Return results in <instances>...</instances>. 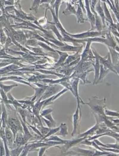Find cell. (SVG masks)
Here are the masks:
<instances>
[{
	"mask_svg": "<svg viewBox=\"0 0 119 156\" xmlns=\"http://www.w3.org/2000/svg\"><path fill=\"white\" fill-rule=\"evenodd\" d=\"M106 32H102V31H88L83 33L77 34H70L69 33L67 34L69 36H71L72 38L78 39H83L85 38H95L97 36H103V35L106 34Z\"/></svg>",
	"mask_w": 119,
	"mask_h": 156,
	"instance_id": "cell-1",
	"label": "cell"
},
{
	"mask_svg": "<svg viewBox=\"0 0 119 156\" xmlns=\"http://www.w3.org/2000/svg\"><path fill=\"white\" fill-rule=\"evenodd\" d=\"M47 7L48 10H50L51 13H52V16L53 17V24L55 25V26L57 27L58 30L61 31V33H64L67 34L68 32H67L65 29H64V28L63 27L62 25V24L60 22L59 20L58 17L55 15L54 9L52 8V7H50L49 5L47 6Z\"/></svg>",
	"mask_w": 119,
	"mask_h": 156,
	"instance_id": "cell-2",
	"label": "cell"
},
{
	"mask_svg": "<svg viewBox=\"0 0 119 156\" xmlns=\"http://www.w3.org/2000/svg\"><path fill=\"white\" fill-rule=\"evenodd\" d=\"M85 9H86L87 13V18L88 20L90 22L91 25V29L89 31H92L94 30L95 28V17L94 14L92 13L90 9L89 6V1L88 0H85Z\"/></svg>",
	"mask_w": 119,
	"mask_h": 156,
	"instance_id": "cell-3",
	"label": "cell"
},
{
	"mask_svg": "<svg viewBox=\"0 0 119 156\" xmlns=\"http://www.w3.org/2000/svg\"><path fill=\"white\" fill-rule=\"evenodd\" d=\"M4 129L6 138L7 141V146H8L10 147V148H12L13 143L14 142V136H13V133L7 126H6Z\"/></svg>",
	"mask_w": 119,
	"mask_h": 156,
	"instance_id": "cell-4",
	"label": "cell"
},
{
	"mask_svg": "<svg viewBox=\"0 0 119 156\" xmlns=\"http://www.w3.org/2000/svg\"><path fill=\"white\" fill-rule=\"evenodd\" d=\"M93 53L95 54V56L96 58V62L95 64H92L95 67V79L94 80V84H95L97 81L98 80V78H99V75H100V62H99V58L98 57V53L96 52V51H93Z\"/></svg>",
	"mask_w": 119,
	"mask_h": 156,
	"instance_id": "cell-5",
	"label": "cell"
},
{
	"mask_svg": "<svg viewBox=\"0 0 119 156\" xmlns=\"http://www.w3.org/2000/svg\"><path fill=\"white\" fill-rule=\"evenodd\" d=\"M97 4L95 5V10L96 11V12L98 13L100 17L101 18V20L103 23V27H105V15H104V11L103 9L101 8V4H100V1L99 0V1L96 3Z\"/></svg>",
	"mask_w": 119,
	"mask_h": 156,
	"instance_id": "cell-6",
	"label": "cell"
},
{
	"mask_svg": "<svg viewBox=\"0 0 119 156\" xmlns=\"http://www.w3.org/2000/svg\"><path fill=\"white\" fill-rule=\"evenodd\" d=\"M76 9L73 6V4H72L71 2H67V8L64 10L63 11L62 13L65 15L68 16L71 15H76Z\"/></svg>",
	"mask_w": 119,
	"mask_h": 156,
	"instance_id": "cell-7",
	"label": "cell"
},
{
	"mask_svg": "<svg viewBox=\"0 0 119 156\" xmlns=\"http://www.w3.org/2000/svg\"><path fill=\"white\" fill-rule=\"evenodd\" d=\"M1 107H2V114L1 116V120L2 122V127L5 128L7 123V115L5 104L2 102H1Z\"/></svg>",
	"mask_w": 119,
	"mask_h": 156,
	"instance_id": "cell-8",
	"label": "cell"
},
{
	"mask_svg": "<svg viewBox=\"0 0 119 156\" xmlns=\"http://www.w3.org/2000/svg\"><path fill=\"white\" fill-rule=\"evenodd\" d=\"M60 50L64 51H77L82 48V46L79 47V46H70L67 44H65V45L62 47H58Z\"/></svg>",
	"mask_w": 119,
	"mask_h": 156,
	"instance_id": "cell-9",
	"label": "cell"
},
{
	"mask_svg": "<svg viewBox=\"0 0 119 156\" xmlns=\"http://www.w3.org/2000/svg\"><path fill=\"white\" fill-rule=\"evenodd\" d=\"M48 89L47 90L46 93H45L44 95L43 96V99H46L47 98L49 97L51 95L57 93L60 88L57 86H52V87H48Z\"/></svg>",
	"mask_w": 119,
	"mask_h": 156,
	"instance_id": "cell-10",
	"label": "cell"
},
{
	"mask_svg": "<svg viewBox=\"0 0 119 156\" xmlns=\"http://www.w3.org/2000/svg\"><path fill=\"white\" fill-rule=\"evenodd\" d=\"M77 10L76 11V15L77 18L78 23L82 24V23H84V21L85 20L84 18V16H83V13L82 12L83 11L78 4L77 5Z\"/></svg>",
	"mask_w": 119,
	"mask_h": 156,
	"instance_id": "cell-11",
	"label": "cell"
},
{
	"mask_svg": "<svg viewBox=\"0 0 119 156\" xmlns=\"http://www.w3.org/2000/svg\"><path fill=\"white\" fill-rule=\"evenodd\" d=\"M23 142H24V136L22 135L21 131H18L16 133L14 143L16 144L17 146L19 147L23 146Z\"/></svg>",
	"mask_w": 119,
	"mask_h": 156,
	"instance_id": "cell-12",
	"label": "cell"
},
{
	"mask_svg": "<svg viewBox=\"0 0 119 156\" xmlns=\"http://www.w3.org/2000/svg\"><path fill=\"white\" fill-rule=\"evenodd\" d=\"M41 99H42V98L39 100L38 102L35 105L34 108H33V113L38 117L40 123H41V121H40V118L39 116V114L40 110L42 108V106L43 105L44 103L45 102V101L40 102V101Z\"/></svg>",
	"mask_w": 119,
	"mask_h": 156,
	"instance_id": "cell-13",
	"label": "cell"
},
{
	"mask_svg": "<svg viewBox=\"0 0 119 156\" xmlns=\"http://www.w3.org/2000/svg\"><path fill=\"white\" fill-rule=\"evenodd\" d=\"M81 49L77 51L76 53L73 55L68 56V57H67L68 58H67V60H66L65 63H63V64L62 65H68L70 63H71L72 62L75 60V59H76L78 58H79V53L80 52V51L81 50Z\"/></svg>",
	"mask_w": 119,
	"mask_h": 156,
	"instance_id": "cell-14",
	"label": "cell"
},
{
	"mask_svg": "<svg viewBox=\"0 0 119 156\" xmlns=\"http://www.w3.org/2000/svg\"><path fill=\"white\" fill-rule=\"evenodd\" d=\"M100 68H101V71H101V74H100V75H99L100 77H99L98 80L97 81L96 83H97V82H101L104 77L109 72V69H108L107 70H105L102 65H100Z\"/></svg>",
	"mask_w": 119,
	"mask_h": 156,
	"instance_id": "cell-15",
	"label": "cell"
},
{
	"mask_svg": "<svg viewBox=\"0 0 119 156\" xmlns=\"http://www.w3.org/2000/svg\"><path fill=\"white\" fill-rule=\"evenodd\" d=\"M56 51L59 53L60 55V58L59 60H58L57 63L55 64V65H59L63 64V63L65 61L67 57H68V55L67 53H63V52H61V51H59L56 50Z\"/></svg>",
	"mask_w": 119,
	"mask_h": 156,
	"instance_id": "cell-16",
	"label": "cell"
},
{
	"mask_svg": "<svg viewBox=\"0 0 119 156\" xmlns=\"http://www.w3.org/2000/svg\"><path fill=\"white\" fill-rule=\"evenodd\" d=\"M17 86H18V85L17 84L12 85H9V86L5 85L3 84L1 82H0V88L2 89L5 94H7L11 90H12L13 88L17 87Z\"/></svg>",
	"mask_w": 119,
	"mask_h": 156,
	"instance_id": "cell-17",
	"label": "cell"
},
{
	"mask_svg": "<svg viewBox=\"0 0 119 156\" xmlns=\"http://www.w3.org/2000/svg\"><path fill=\"white\" fill-rule=\"evenodd\" d=\"M7 36L3 28H0V43L1 45H4Z\"/></svg>",
	"mask_w": 119,
	"mask_h": 156,
	"instance_id": "cell-18",
	"label": "cell"
},
{
	"mask_svg": "<svg viewBox=\"0 0 119 156\" xmlns=\"http://www.w3.org/2000/svg\"><path fill=\"white\" fill-rule=\"evenodd\" d=\"M62 1L63 0H55L54 4L52 6V8L54 9L55 15L58 17L59 10L61 4L62 3Z\"/></svg>",
	"mask_w": 119,
	"mask_h": 156,
	"instance_id": "cell-19",
	"label": "cell"
},
{
	"mask_svg": "<svg viewBox=\"0 0 119 156\" xmlns=\"http://www.w3.org/2000/svg\"><path fill=\"white\" fill-rule=\"evenodd\" d=\"M78 108L77 109L76 111L75 114L73 116V133L72 134V136H73V134L76 133V131L78 121V119H79V116H78Z\"/></svg>",
	"mask_w": 119,
	"mask_h": 156,
	"instance_id": "cell-20",
	"label": "cell"
},
{
	"mask_svg": "<svg viewBox=\"0 0 119 156\" xmlns=\"http://www.w3.org/2000/svg\"><path fill=\"white\" fill-rule=\"evenodd\" d=\"M40 1L41 0H34L33 4L31 8L30 9V10L34 11L36 14L38 13L39 7L40 4Z\"/></svg>",
	"mask_w": 119,
	"mask_h": 156,
	"instance_id": "cell-21",
	"label": "cell"
},
{
	"mask_svg": "<svg viewBox=\"0 0 119 156\" xmlns=\"http://www.w3.org/2000/svg\"><path fill=\"white\" fill-rule=\"evenodd\" d=\"M24 147H18L17 148L10 151V155L11 156H19L21 153Z\"/></svg>",
	"mask_w": 119,
	"mask_h": 156,
	"instance_id": "cell-22",
	"label": "cell"
},
{
	"mask_svg": "<svg viewBox=\"0 0 119 156\" xmlns=\"http://www.w3.org/2000/svg\"><path fill=\"white\" fill-rule=\"evenodd\" d=\"M37 43H38V41L37 40L35 39H30L28 40V41H26V45H27L33 46V47H35L36 45H38Z\"/></svg>",
	"mask_w": 119,
	"mask_h": 156,
	"instance_id": "cell-23",
	"label": "cell"
},
{
	"mask_svg": "<svg viewBox=\"0 0 119 156\" xmlns=\"http://www.w3.org/2000/svg\"><path fill=\"white\" fill-rule=\"evenodd\" d=\"M38 45H39L40 46H41L42 48H44V49L48 51H52V52H54V53H55V51L52 48H50V47H49V46H48L47 45H46V44H44V43H43V42H38Z\"/></svg>",
	"mask_w": 119,
	"mask_h": 156,
	"instance_id": "cell-24",
	"label": "cell"
},
{
	"mask_svg": "<svg viewBox=\"0 0 119 156\" xmlns=\"http://www.w3.org/2000/svg\"><path fill=\"white\" fill-rule=\"evenodd\" d=\"M61 129V131L60 133V135L62 136L67 135L68 134L67 132V128L66 124H62L61 126L60 127Z\"/></svg>",
	"mask_w": 119,
	"mask_h": 156,
	"instance_id": "cell-25",
	"label": "cell"
},
{
	"mask_svg": "<svg viewBox=\"0 0 119 156\" xmlns=\"http://www.w3.org/2000/svg\"><path fill=\"white\" fill-rule=\"evenodd\" d=\"M6 156L5 150L3 141L0 137V156Z\"/></svg>",
	"mask_w": 119,
	"mask_h": 156,
	"instance_id": "cell-26",
	"label": "cell"
},
{
	"mask_svg": "<svg viewBox=\"0 0 119 156\" xmlns=\"http://www.w3.org/2000/svg\"><path fill=\"white\" fill-rule=\"evenodd\" d=\"M98 128V125H96L95 126H94V127L91 129L89 131H87L86 132L81 134V136L79 137H83V136H87V135H89V134H92Z\"/></svg>",
	"mask_w": 119,
	"mask_h": 156,
	"instance_id": "cell-27",
	"label": "cell"
},
{
	"mask_svg": "<svg viewBox=\"0 0 119 156\" xmlns=\"http://www.w3.org/2000/svg\"><path fill=\"white\" fill-rule=\"evenodd\" d=\"M92 108L94 109V111L100 114H103L104 116V112H103V108L101 107L96 105V106H94V107H92Z\"/></svg>",
	"mask_w": 119,
	"mask_h": 156,
	"instance_id": "cell-28",
	"label": "cell"
},
{
	"mask_svg": "<svg viewBox=\"0 0 119 156\" xmlns=\"http://www.w3.org/2000/svg\"><path fill=\"white\" fill-rule=\"evenodd\" d=\"M18 111L20 114L21 116L22 120L24 123H26V111L23 109H21V108H18Z\"/></svg>",
	"mask_w": 119,
	"mask_h": 156,
	"instance_id": "cell-29",
	"label": "cell"
},
{
	"mask_svg": "<svg viewBox=\"0 0 119 156\" xmlns=\"http://www.w3.org/2000/svg\"><path fill=\"white\" fill-rule=\"evenodd\" d=\"M60 128L59 127L58 128L54 129H50L48 133V134L46 135V137H45V138H46L47 137H49V136H51V135H53L54 134L57 132L59 131Z\"/></svg>",
	"mask_w": 119,
	"mask_h": 156,
	"instance_id": "cell-30",
	"label": "cell"
},
{
	"mask_svg": "<svg viewBox=\"0 0 119 156\" xmlns=\"http://www.w3.org/2000/svg\"><path fill=\"white\" fill-rule=\"evenodd\" d=\"M55 0H41L40 1V4H43L44 3H48L51 6L53 5L55 2Z\"/></svg>",
	"mask_w": 119,
	"mask_h": 156,
	"instance_id": "cell-31",
	"label": "cell"
},
{
	"mask_svg": "<svg viewBox=\"0 0 119 156\" xmlns=\"http://www.w3.org/2000/svg\"><path fill=\"white\" fill-rule=\"evenodd\" d=\"M106 114L107 115L111 116H119V114L116 113V112H112V111H108V110H106Z\"/></svg>",
	"mask_w": 119,
	"mask_h": 156,
	"instance_id": "cell-32",
	"label": "cell"
},
{
	"mask_svg": "<svg viewBox=\"0 0 119 156\" xmlns=\"http://www.w3.org/2000/svg\"><path fill=\"white\" fill-rule=\"evenodd\" d=\"M50 129L47 128L42 127V133L44 135H46L50 131Z\"/></svg>",
	"mask_w": 119,
	"mask_h": 156,
	"instance_id": "cell-33",
	"label": "cell"
},
{
	"mask_svg": "<svg viewBox=\"0 0 119 156\" xmlns=\"http://www.w3.org/2000/svg\"><path fill=\"white\" fill-rule=\"evenodd\" d=\"M52 111L53 110L51 109H47V110H44V111H43V113L41 114V116H45L46 114H48L51 113Z\"/></svg>",
	"mask_w": 119,
	"mask_h": 156,
	"instance_id": "cell-34",
	"label": "cell"
},
{
	"mask_svg": "<svg viewBox=\"0 0 119 156\" xmlns=\"http://www.w3.org/2000/svg\"><path fill=\"white\" fill-rule=\"evenodd\" d=\"M46 150V148H42L40 150V151L39 152V156H42L43 155V153H44V152Z\"/></svg>",
	"mask_w": 119,
	"mask_h": 156,
	"instance_id": "cell-35",
	"label": "cell"
},
{
	"mask_svg": "<svg viewBox=\"0 0 119 156\" xmlns=\"http://www.w3.org/2000/svg\"><path fill=\"white\" fill-rule=\"evenodd\" d=\"M115 4H116V8H117V11L119 9V0H115Z\"/></svg>",
	"mask_w": 119,
	"mask_h": 156,
	"instance_id": "cell-36",
	"label": "cell"
},
{
	"mask_svg": "<svg viewBox=\"0 0 119 156\" xmlns=\"http://www.w3.org/2000/svg\"><path fill=\"white\" fill-rule=\"evenodd\" d=\"M77 1L78 0H72V4H74V3H76Z\"/></svg>",
	"mask_w": 119,
	"mask_h": 156,
	"instance_id": "cell-37",
	"label": "cell"
},
{
	"mask_svg": "<svg viewBox=\"0 0 119 156\" xmlns=\"http://www.w3.org/2000/svg\"><path fill=\"white\" fill-rule=\"evenodd\" d=\"M16 1H18V0H16Z\"/></svg>",
	"mask_w": 119,
	"mask_h": 156,
	"instance_id": "cell-38",
	"label": "cell"
}]
</instances>
